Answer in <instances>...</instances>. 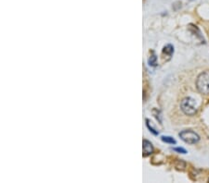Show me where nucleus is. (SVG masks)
I'll list each match as a JSON object with an SVG mask.
<instances>
[{"instance_id":"obj_1","label":"nucleus","mask_w":209,"mask_h":183,"mask_svg":"<svg viewBox=\"0 0 209 183\" xmlns=\"http://www.w3.org/2000/svg\"><path fill=\"white\" fill-rule=\"evenodd\" d=\"M196 87L203 94H209V70L201 73L196 81Z\"/></svg>"},{"instance_id":"obj_2","label":"nucleus","mask_w":209,"mask_h":183,"mask_svg":"<svg viewBox=\"0 0 209 183\" xmlns=\"http://www.w3.org/2000/svg\"><path fill=\"white\" fill-rule=\"evenodd\" d=\"M180 108H181L182 112L188 116H193L197 112L195 100L190 97H186L181 101Z\"/></svg>"},{"instance_id":"obj_3","label":"nucleus","mask_w":209,"mask_h":183,"mask_svg":"<svg viewBox=\"0 0 209 183\" xmlns=\"http://www.w3.org/2000/svg\"><path fill=\"white\" fill-rule=\"evenodd\" d=\"M179 137L181 138L182 141H184L190 144H195L200 141V137L197 133H195L192 130H183L179 132Z\"/></svg>"},{"instance_id":"obj_4","label":"nucleus","mask_w":209,"mask_h":183,"mask_svg":"<svg viewBox=\"0 0 209 183\" xmlns=\"http://www.w3.org/2000/svg\"><path fill=\"white\" fill-rule=\"evenodd\" d=\"M153 152V147L152 144L149 141L144 140L143 141V156H148Z\"/></svg>"},{"instance_id":"obj_5","label":"nucleus","mask_w":209,"mask_h":183,"mask_svg":"<svg viewBox=\"0 0 209 183\" xmlns=\"http://www.w3.org/2000/svg\"><path fill=\"white\" fill-rule=\"evenodd\" d=\"M163 52H164L165 54L168 55V56H172L173 53H174V46L171 45V44H167V45H166V46L164 47Z\"/></svg>"},{"instance_id":"obj_6","label":"nucleus","mask_w":209,"mask_h":183,"mask_svg":"<svg viewBox=\"0 0 209 183\" xmlns=\"http://www.w3.org/2000/svg\"><path fill=\"white\" fill-rule=\"evenodd\" d=\"M162 141L167 142V143H170V144H176L175 139H173V138L170 137V136H163V137H162Z\"/></svg>"},{"instance_id":"obj_7","label":"nucleus","mask_w":209,"mask_h":183,"mask_svg":"<svg viewBox=\"0 0 209 183\" xmlns=\"http://www.w3.org/2000/svg\"><path fill=\"white\" fill-rule=\"evenodd\" d=\"M156 60H157V58H156V57L153 55V56H151L150 58H149V64L151 65V66H156V64H157V62H156Z\"/></svg>"},{"instance_id":"obj_8","label":"nucleus","mask_w":209,"mask_h":183,"mask_svg":"<svg viewBox=\"0 0 209 183\" xmlns=\"http://www.w3.org/2000/svg\"><path fill=\"white\" fill-rule=\"evenodd\" d=\"M147 126H148L149 130H151V132H152L154 135H157V134H158V131H156V130H154L152 127H151V126H150V123H149L148 121H147Z\"/></svg>"},{"instance_id":"obj_9","label":"nucleus","mask_w":209,"mask_h":183,"mask_svg":"<svg viewBox=\"0 0 209 183\" xmlns=\"http://www.w3.org/2000/svg\"><path fill=\"white\" fill-rule=\"evenodd\" d=\"M173 150L176 151V152L181 153V154H186V153H187V151H186L185 149H183V148H174Z\"/></svg>"},{"instance_id":"obj_10","label":"nucleus","mask_w":209,"mask_h":183,"mask_svg":"<svg viewBox=\"0 0 209 183\" xmlns=\"http://www.w3.org/2000/svg\"><path fill=\"white\" fill-rule=\"evenodd\" d=\"M208 181H209V179H208Z\"/></svg>"}]
</instances>
